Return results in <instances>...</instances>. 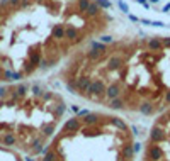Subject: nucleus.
Returning a JSON list of instances; mask_svg holds the SVG:
<instances>
[{
	"instance_id": "obj_1",
	"label": "nucleus",
	"mask_w": 170,
	"mask_h": 161,
	"mask_svg": "<svg viewBox=\"0 0 170 161\" xmlns=\"http://www.w3.org/2000/svg\"><path fill=\"white\" fill-rule=\"evenodd\" d=\"M70 117L39 161H134L140 144L122 119L97 112Z\"/></svg>"
},
{
	"instance_id": "obj_2",
	"label": "nucleus",
	"mask_w": 170,
	"mask_h": 161,
	"mask_svg": "<svg viewBox=\"0 0 170 161\" xmlns=\"http://www.w3.org/2000/svg\"><path fill=\"white\" fill-rule=\"evenodd\" d=\"M118 5H119V7H121L122 10H124V12L128 10V7H126V4H124V2H118Z\"/></svg>"
}]
</instances>
